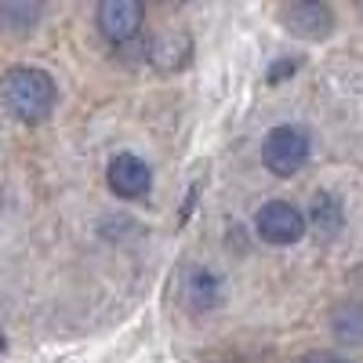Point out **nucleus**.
<instances>
[{
    "instance_id": "20e7f679",
    "label": "nucleus",
    "mask_w": 363,
    "mask_h": 363,
    "mask_svg": "<svg viewBox=\"0 0 363 363\" xmlns=\"http://www.w3.org/2000/svg\"><path fill=\"white\" fill-rule=\"evenodd\" d=\"M280 22L287 33L301 37V40H323L335 29V15H330L327 4H316V0H301V4H287L280 8Z\"/></svg>"
},
{
    "instance_id": "f257e3e1",
    "label": "nucleus",
    "mask_w": 363,
    "mask_h": 363,
    "mask_svg": "<svg viewBox=\"0 0 363 363\" xmlns=\"http://www.w3.org/2000/svg\"><path fill=\"white\" fill-rule=\"evenodd\" d=\"M4 99L18 120L37 124V120L51 116V109H55V80L44 69L18 66L4 77Z\"/></svg>"
},
{
    "instance_id": "1a4fd4ad",
    "label": "nucleus",
    "mask_w": 363,
    "mask_h": 363,
    "mask_svg": "<svg viewBox=\"0 0 363 363\" xmlns=\"http://www.w3.org/2000/svg\"><path fill=\"white\" fill-rule=\"evenodd\" d=\"M342 222H345V215H342V203H338V196L320 193V196L313 200V225H316V233H323V236H335V233L342 229Z\"/></svg>"
},
{
    "instance_id": "4468645a",
    "label": "nucleus",
    "mask_w": 363,
    "mask_h": 363,
    "mask_svg": "<svg viewBox=\"0 0 363 363\" xmlns=\"http://www.w3.org/2000/svg\"><path fill=\"white\" fill-rule=\"evenodd\" d=\"M8 349V342H4V335H0V352H4Z\"/></svg>"
},
{
    "instance_id": "39448f33",
    "label": "nucleus",
    "mask_w": 363,
    "mask_h": 363,
    "mask_svg": "<svg viewBox=\"0 0 363 363\" xmlns=\"http://www.w3.org/2000/svg\"><path fill=\"white\" fill-rule=\"evenodd\" d=\"M142 18H145V8L138 4V0H106V4L99 8V29L113 44L131 40L142 29Z\"/></svg>"
},
{
    "instance_id": "0eeeda50",
    "label": "nucleus",
    "mask_w": 363,
    "mask_h": 363,
    "mask_svg": "<svg viewBox=\"0 0 363 363\" xmlns=\"http://www.w3.org/2000/svg\"><path fill=\"white\" fill-rule=\"evenodd\" d=\"M182 301H186L193 313L215 309L222 301V280L211 269H200V265L186 269V272H182Z\"/></svg>"
},
{
    "instance_id": "7ed1b4c3",
    "label": "nucleus",
    "mask_w": 363,
    "mask_h": 363,
    "mask_svg": "<svg viewBox=\"0 0 363 363\" xmlns=\"http://www.w3.org/2000/svg\"><path fill=\"white\" fill-rule=\"evenodd\" d=\"M255 229L265 244L287 247V244H298V240L306 236V218H301V211L291 207L287 200H269L265 207H258Z\"/></svg>"
},
{
    "instance_id": "423d86ee",
    "label": "nucleus",
    "mask_w": 363,
    "mask_h": 363,
    "mask_svg": "<svg viewBox=\"0 0 363 363\" xmlns=\"http://www.w3.org/2000/svg\"><path fill=\"white\" fill-rule=\"evenodd\" d=\"M149 186H153V174H149V167H145L135 153L113 157V164H109V189H113L116 196L138 200V196L149 193Z\"/></svg>"
},
{
    "instance_id": "6e6552de",
    "label": "nucleus",
    "mask_w": 363,
    "mask_h": 363,
    "mask_svg": "<svg viewBox=\"0 0 363 363\" xmlns=\"http://www.w3.org/2000/svg\"><path fill=\"white\" fill-rule=\"evenodd\" d=\"M330 327H335L338 342L363 345V301H349V306H342L335 313V320H330Z\"/></svg>"
},
{
    "instance_id": "9d476101",
    "label": "nucleus",
    "mask_w": 363,
    "mask_h": 363,
    "mask_svg": "<svg viewBox=\"0 0 363 363\" xmlns=\"http://www.w3.org/2000/svg\"><path fill=\"white\" fill-rule=\"evenodd\" d=\"M37 18H40V8L37 4H15V0L0 4V26L11 29V33H26V29L33 26Z\"/></svg>"
},
{
    "instance_id": "9b49d317",
    "label": "nucleus",
    "mask_w": 363,
    "mask_h": 363,
    "mask_svg": "<svg viewBox=\"0 0 363 363\" xmlns=\"http://www.w3.org/2000/svg\"><path fill=\"white\" fill-rule=\"evenodd\" d=\"M186 55H189V40L182 33H171L153 44V58H171V66H186Z\"/></svg>"
},
{
    "instance_id": "ddd939ff",
    "label": "nucleus",
    "mask_w": 363,
    "mask_h": 363,
    "mask_svg": "<svg viewBox=\"0 0 363 363\" xmlns=\"http://www.w3.org/2000/svg\"><path fill=\"white\" fill-rule=\"evenodd\" d=\"M301 363H349L345 356H338V352H309Z\"/></svg>"
},
{
    "instance_id": "f03ea898",
    "label": "nucleus",
    "mask_w": 363,
    "mask_h": 363,
    "mask_svg": "<svg viewBox=\"0 0 363 363\" xmlns=\"http://www.w3.org/2000/svg\"><path fill=\"white\" fill-rule=\"evenodd\" d=\"M306 160H309V135L301 131V128L284 124V128H272V131H269V138H265V145H262V164H265L272 174L287 178V174H294L298 167H306Z\"/></svg>"
},
{
    "instance_id": "f8f14e48",
    "label": "nucleus",
    "mask_w": 363,
    "mask_h": 363,
    "mask_svg": "<svg viewBox=\"0 0 363 363\" xmlns=\"http://www.w3.org/2000/svg\"><path fill=\"white\" fill-rule=\"evenodd\" d=\"M298 69V58H284V62H277L269 69V84H277V80H284L287 73H294Z\"/></svg>"
}]
</instances>
